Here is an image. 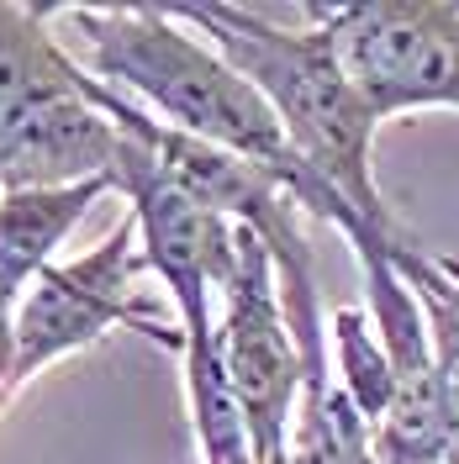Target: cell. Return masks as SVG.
<instances>
[{"label": "cell", "instance_id": "cell-4", "mask_svg": "<svg viewBox=\"0 0 459 464\" xmlns=\"http://www.w3.org/2000/svg\"><path fill=\"white\" fill-rule=\"evenodd\" d=\"M338 63L375 121L428 106H459V5L444 0H370L312 5Z\"/></svg>", "mask_w": 459, "mask_h": 464}, {"label": "cell", "instance_id": "cell-3", "mask_svg": "<svg viewBox=\"0 0 459 464\" xmlns=\"http://www.w3.org/2000/svg\"><path fill=\"white\" fill-rule=\"evenodd\" d=\"M85 80L58 43L54 5L0 0V196L112 179L122 127Z\"/></svg>", "mask_w": 459, "mask_h": 464}, {"label": "cell", "instance_id": "cell-10", "mask_svg": "<svg viewBox=\"0 0 459 464\" xmlns=\"http://www.w3.org/2000/svg\"><path fill=\"white\" fill-rule=\"evenodd\" d=\"M333 338H338V385L359 406V417L375 428L391 406V359L375 338V322L344 306V312H333Z\"/></svg>", "mask_w": 459, "mask_h": 464}, {"label": "cell", "instance_id": "cell-7", "mask_svg": "<svg viewBox=\"0 0 459 464\" xmlns=\"http://www.w3.org/2000/svg\"><path fill=\"white\" fill-rule=\"evenodd\" d=\"M112 190V179H85L63 190H11L0 196V396L11 401V322L27 301V285L54 269V248L80 227L90 206Z\"/></svg>", "mask_w": 459, "mask_h": 464}, {"label": "cell", "instance_id": "cell-5", "mask_svg": "<svg viewBox=\"0 0 459 464\" xmlns=\"http://www.w3.org/2000/svg\"><path fill=\"white\" fill-rule=\"evenodd\" d=\"M138 237L143 232L127 217L85 259L43 269V280L27 290V301L16 306V322H11V391H22L37 370H48L63 353L90 348L106 327H138L143 338L185 353V333L164 327L143 301H132Z\"/></svg>", "mask_w": 459, "mask_h": 464}, {"label": "cell", "instance_id": "cell-6", "mask_svg": "<svg viewBox=\"0 0 459 464\" xmlns=\"http://www.w3.org/2000/svg\"><path fill=\"white\" fill-rule=\"evenodd\" d=\"M222 301H228V312H222L217 343H222L232 401L249 428L254 464H290V433H296V411H301V391H307V359H301L286 306H280L275 259L249 227H243L238 269L222 285Z\"/></svg>", "mask_w": 459, "mask_h": 464}, {"label": "cell", "instance_id": "cell-9", "mask_svg": "<svg viewBox=\"0 0 459 464\" xmlns=\"http://www.w3.org/2000/svg\"><path fill=\"white\" fill-rule=\"evenodd\" d=\"M290 464H380L375 459V433L348 401L338 380H322L301 391L296 433H290Z\"/></svg>", "mask_w": 459, "mask_h": 464}, {"label": "cell", "instance_id": "cell-8", "mask_svg": "<svg viewBox=\"0 0 459 464\" xmlns=\"http://www.w3.org/2000/svg\"><path fill=\"white\" fill-rule=\"evenodd\" d=\"M391 264L428 317L438 385H444V422H449V464H459V259H438L417 237H406L391 248Z\"/></svg>", "mask_w": 459, "mask_h": 464}, {"label": "cell", "instance_id": "cell-1", "mask_svg": "<svg viewBox=\"0 0 459 464\" xmlns=\"http://www.w3.org/2000/svg\"><path fill=\"white\" fill-rule=\"evenodd\" d=\"M54 32L63 43V53L74 58L85 74H95L112 90L143 95L148 106L164 116V127L269 169L301 201V211H312L327 227L344 232L354 254L406 243V237L375 232L327 179H317L296 159V148H290L280 116L269 111V101L217 48L190 37L170 5L164 11L159 5H116V11L54 5Z\"/></svg>", "mask_w": 459, "mask_h": 464}, {"label": "cell", "instance_id": "cell-2", "mask_svg": "<svg viewBox=\"0 0 459 464\" xmlns=\"http://www.w3.org/2000/svg\"><path fill=\"white\" fill-rule=\"evenodd\" d=\"M185 27H201L217 53L269 101V111L280 116L296 159L327 179L375 232L386 237H406L402 222L391 217V206L375 185L370 143H375V111L365 106V95L354 90V80L338 63V48L327 27L312 16V5H301L307 27H290L264 5H170Z\"/></svg>", "mask_w": 459, "mask_h": 464}]
</instances>
